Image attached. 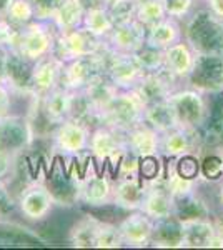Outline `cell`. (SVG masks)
I'll list each match as a JSON object with an SVG mask.
<instances>
[{"label": "cell", "mask_w": 223, "mask_h": 250, "mask_svg": "<svg viewBox=\"0 0 223 250\" xmlns=\"http://www.w3.org/2000/svg\"><path fill=\"white\" fill-rule=\"evenodd\" d=\"M183 39L195 54H223V19L208 7L195 9L183 20Z\"/></svg>", "instance_id": "cell-1"}, {"label": "cell", "mask_w": 223, "mask_h": 250, "mask_svg": "<svg viewBox=\"0 0 223 250\" xmlns=\"http://www.w3.org/2000/svg\"><path fill=\"white\" fill-rule=\"evenodd\" d=\"M70 162L65 164L62 155L54 157L43 177V184L54 197L55 205L60 208H75L80 205L82 172H77L75 159H70Z\"/></svg>", "instance_id": "cell-2"}, {"label": "cell", "mask_w": 223, "mask_h": 250, "mask_svg": "<svg viewBox=\"0 0 223 250\" xmlns=\"http://www.w3.org/2000/svg\"><path fill=\"white\" fill-rule=\"evenodd\" d=\"M145 104L133 88L119 90L112 102L103 108V125L119 132H127L143 122Z\"/></svg>", "instance_id": "cell-3"}, {"label": "cell", "mask_w": 223, "mask_h": 250, "mask_svg": "<svg viewBox=\"0 0 223 250\" xmlns=\"http://www.w3.org/2000/svg\"><path fill=\"white\" fill-rule=\"evenodd\" d=\"M127 150L125 147V134L119 132L108 125H99L92 128L90 142H88V154L95 162L99 170L112 167V177L119 164L122 154Z\"/></svg>", "instance_id": "cell-4"}, {"label": "cell", "mask_w": 223, "mask_h": 250, "mask_svg": "<svg viewBox=\"0 0 223 250\" xmlns=\"http://www.w3.org/2000/svg\"><path fill=\"white\" fill-rule=\"evenodd\" d=\"M37 139L32 120L27 115L7 114L0 117V152L9 155H22Z\"/></svg>", "instance_id": "cell-5"}, {"label": "cell", "mask_w": 223, "mask_h": 250, "mask_svg": "<svg viewBox=\"0 0 223 250\" xmlns=\"http://www.w3.org/2000/svg\"><path fill=\"white\" fill-rule=\"evenodd\" d=\"M57 207L47 185L39 180L28 182L17 192V212L25 222L40 225L50 219Z\"/></svg>", "instance_id": "cell-6"}, {"label": "cell", "mask_w": 223, "mask_h": 250, "mask_svg": "<svg viewBox=\"0 0 223 250\" xmlns=\"http://www.w3.org/2000/svg\"><path fill=\"white\" fill-rule=\"evenodd\" d=\"M168 104L172 107L178 127L197 132L202 127L206 115V99L205 94L195 88H177L168 97Z\"/></svg>", "instance_id": "cell-7"}, {"label": "cell", "mask_w": 223, "mask_h": 250, "mask_svg": "<svg viewBox=\"0 0 223 250\" xmlns=\"http://www.w3.org/2000/svg\"><path fill=\"white\" fill-rule=\"evenodd\" d=\"M92 128L75 119H67L62 124L55 125L52 130V147L63 159H75L88 154Z\"/></svg>", "instance_id": "cell-8"}, {"label": "cell", "mask_w": 223, "mask_h": 250, "mask_svg": "<svg viewBox=\"0 0 223 250\" xmlns=\"http://www.w3.org/2000/svg\"><path fill=\"white\" fill-rule=\"evenodd\" d=\"M57 34L59 32L55 30L52 22L34 20L27 25L20 27L19 42L14 50L20 52L23 57L30 59L32 62H37L42 57L52 54Z\"/></svg>", "instance_id": "cell-9"}, {"label": "cell", "mask_w": 223, "mask_h": 250, "mask_svg": "<svg viewBox=\"0 0 223 250\" xmlns=\"http://www.w3.org/2000/svg\"><path fill=\"white\" fill-rule=\"evenodd\" d=\"M113 177L110 173L99 170L88 154L83 167V177L80 182V205L83 208L103 207L112 204L113 197Z\"/></svg>", "instance_id": "cell-10"}, {"label": "cell", "mask_w": 223, "mask_h": 250, "mask_svg": "<svg viewBox=\"0 0 223 250\" xmlns=\"http://www.w3.org/2000/svg\"><path fill=\"white\" fill-rule=\"evenodd\" d=\"M102 47L103 39L97 37L83 25H80L74 30L57 34L52 55H55L57 59L65 63L79 57H88V55L99 52Z\"/></svg>", "instance_id": "cell-11"}, {"label": "cell", "mask_w": 223, "mask_h": 250, "mask_svg": "<svg viewBox=\"0 0 223 250\" xmlns=\"http://www.w3.org/2000/svg\"><path fill=\"white\" fill-rule=\"evenodd\" d=\"M186 82L206 95L223 90V54H197Z\"/></svg>", "instance_id": "cell-12"}, {"label": "cell", "mask_w": 223, "mask_h": 250, "mask_svg": "<svg viewBox=\"0 0 223 250\" xmlns=\"http://www.w3.org/2000/svg\"><path fill=\"white\" fill-rule=\"evenodd\" d=\"M75 92L67 90L63 87H57L43 97H34L35 115L43 120L50 128L62 124L63 120L72 117V107H74Z\"/></svg>", "instance_id": "cell-13"}, {"label": "cell", "mask_w": 223, "mask_h": 250, "mask_svg": "<svg viewBox=\"0 0 223 250\" xmlns=\"http://www.w3.org/2000/svg\"><path fill=\"white\" fill-rule=\"evenodd\" d=\"M178 82L180 80L173 77L165 68H162L158 72H148V74L142 75V79L133 87V90L140 95V99L143 100L145 105H150V104L167 100L172 95V92L178 88Z\"/></svg>", "instance_id": "cell-14"}, {"label": "cell", "mask_w": 223, "mask_h": 250, "mask_svg": "<svg viewBox=\"0 0 223 250\" xmlns=\"http://www.w3.org/2000/svg\"><path fill=\"white\" fill-rule=\"evenodd\" d=\"M34 63L30 59L23 57L20 52L9 48L7 54V65H5V83L9 85L12 94L34 97L32 90V72Z\"/></svg>", "instance_id": "cell-15"}, {"label": "cell", "mask_w": 223, "mask_h": 250, "mask_svg": "<svg viewBox=\"0 0 223 250\" xmlns=\"http://www.w3.org/2000/svg\"><path fill=\"white\" fill-rule=\"evenodd\" d=\"M206 115L197 130L202 147H217L223 144V90L208 94Z\"/></svg>", "instance_id": "cell-16"}, {"label": "cell", "mask_w": 223, "mask_h": 250, "mask_svg": "<svg viewBox=\"0 0 223 250\" xmlns=\"http://www.w3.org/2000/svg\"><path fill=\"white\" fill-rule=\"evenodd\" d=\"M105 43L119 54H135L147 42V27L137 19L130 22L119 23L113 30L103 39Z\"/></svg>", "instance_id": "cell-17"}, {"label": "cell", "mask_w": 223, "mask_h": 250, "mask_svg": "<svg viewBox=\"0 0 223 250\" xmlns=\"http://www.w3.org/2000/svg\"><path fill=\"white\" fill-rule=\"evenodd\" d=\"M153 224H155V220H152L142 210L127 212L117 222L120 235L127 247H147L150 245Z\"/></svg>", "instance_id": "cell-18"}, {"label": "cell", "mask_w": 223, "mask_h": 250, "mask_svg": "<svg viewBox=\"0 0 223 250\" xmlns=\"http://www.w3.org/2000/svg\"><path fill=\"white\" fill-rule=\"evenodd\" d=\"M48 242L37 227H28L22 222L0 217V247H43Z\"/></svg>", "instance_id": "cell-19"}, {"label": "cell", "mask_w": 223, "mask_h": 250, "mask_svg": "<svg viewBox=\"0 0 223 250\" xmlns=\"http://www.w3.org/2000/svg\"><path fill=\"white\" fill-rule=\"evenodd\" d=\"M145 72L137 62L133 54H119L113 52L110 63L107 68V77L115 83L120 90H128L139 83Z\"/></svg>", "instance_id": "cell-20"}, {"label": "cell", "mask_w": 223, "mask_h": 250, "mask_svg": "<svg viewBox=\"0 0 223 250\" xmlns=\"http://www.w3.org/2000/svg\"><path fill=\"white\" fill-rule=\"evenodd\" d=\"M140 210L147 213L152 220L167 219V217L173 215L175 199H173V195L167 188L163 179L147 184V190H145V197Z\"/></svg>", "instance_id": "cell-21"}, {"label": "cell", "mask_w": 223, "mask_h": 250, "mask_svg": "<svg viewBox=\"0 0 223 250\" xmlns=\"http://www.w3.org/2000/svg\"><path fill=\"white\" fill-rule=\"evenodd\" d=\"M63 62L59 60L55 55H47L34 63L32 72V90L34 97H43L48 92L59 87L60 74H62Z\"/></svg>", "instance_id": "cell-22"}, {"label": "cell", "mask_w": 223, "mask_h": 250, "mask_svg": "<svg viewBox=\"0 0 223 250\" xmlns=\"http://www.w3.org/2000/svg\"><path fill=\"white\" fill-rule=\"evenodd\" d=\"M147 184L139 177H122L113 180L112 204L125 212L140 210L143 202Z\"/></svg>", "instance_id": "cell-23"}, {"label": "cell", "mask_w": 223, "mask_h": 250, "mask_svg": "<svg viewBox=\"0 0 223 250\" xmlns=\"http://www.w3.org/2000/svg\"><path fill=\"white\" fill-rule=\"evenodd\" d=\"M200 147L198 134L193 130L178 127L160 135V155L163 159H177L185 154H192Z\"/></svg>", "instance_id": "cell-24"}, {"label": "cell", "mask_w": 223, "mask_h": 250, "mask_svg": "<svg viewBox=\"0 0 223 250\" xmlns=\"http://www.w3.org/2000/svg\"><path fill=\"white\" fill-rule=\"evenodd\" d=\"M195 50L188 45L185 39L178 40L165 48V70L178 80H186L195 63Z\"/></svg>", "instance_id": "cell-25"}, {"label": "cell", "mask_w": 223, "mask_h": 250, "mask_svg": "<svg viewBox=\"0 0 223 250\" xmlns=\"http://www.w3.org/2000/svg\"><path fill=\"white\" fill-rule=\"evenodd\" d=\"M125 147L137 157L160 154V134L142 122L125 132Z\"/></svg>", "instance_id": "cell-26"}, {"label": "cell", "mask_w": 223, "mask_h": 250, "mask_svg": "<svg viewBox=\"0 0 223 250\" xmlns=\"http://www.w3.org/2000/svg\"><path fill=\"white\" fill-rule=\"evenodd\" d=\"M182 229H183L182 247L188 249H210L215 233L218 230L217 222H213L210 217L182 222Z\"/></svg>", "instance_id": "cell-27"}, {"label": "cell", "mask_w": 223, "mask_h": 250, "mask_svg": "<svg viewBox=\"0 0 223 250\" xmlns=\"http://www.w3.org/2000/svg\"><path fill=\"white\" fill-rule=\"evenodd\" d=\"M182 239H183L182 220L175 215H170L167 219L155 220L150 245L158 249H178L182 247Z\"/></svg>", "instance_id": "cell-28"}, {"label": "cell", "mask_w": 223, "mask_h": 250, "mask_svg": "<svg viewBox=\"0 0 223 250\" xmlns=\"http://www.w3.org/2000/svg\"><path fill=\"white\" fill-rule=\"evenodd\" d=\"M100 219L85 213L83 217L79 220H75L74 224L68 227L67 232V242L72 247L79 249H95V240H97V232H99Z\"/></svg>", "instance_id": "cell-29"}, {"label": "cell", "mask_w": 223, "mask_h": 250, "mask_svg": "<svg viewBox=\"0 0 223 250\" xmlns=\"http://www.w3.org/2000/svg\"><path fill=\"white\" fill-rule=\"evenodd\" d=\"M183 39V27L180 20L165 17L160 22L147 27V42L155 47L167 48Z\"/></svg>", "instance_id": "cell-30"}, {"label": "cell", "mask_w": 223, "mask_h": 250, "mask_svg": "<svg viewBox=\"0 0 223 250\" xmlns=\"http://www.w3.org/2000/svg\"><path fill=\"white\" fill-rule=\"evenodd\" d=\"M143 122L152 127L153 130H157L158 134H167V132L173 130V128H178V122L175 119V114H173L172 107L167 100H162V102L157 104H150V105H145L143 110Z\"/></svg>", "instance_id": "cell-31"}, {"label": "cell", "mask_w": 223, "mask_h": 250, "mask_svg": "<svg viewBox=\"0 0 223 250\" xmlns=\"http://www.w3.org/2000/svg\"><path fill=\"white\" fill-rule=\"evenodd\" d=\"M85 17V7L80 0H63L62 5L57 9V12L52 17V25L59 32L74 30L83 23Z\"/></svg>", "instance_id": "cell-32"}, {"label": "cell", "mask_w": 223, "mask_h": 250, "mask_svg": "<svg viewBox=\"0 0 223 250\" xmlns=\"http://www.w3.org/2000/svg\"><path fill=\"white\" fill-rule=\"evenodd\" d=\"M173 215L178 217L182 222L186 220H197V219H208L210 217V207L195 192L186 193V195L177 197L175 199V210Z\"/></svg>", "instance_id": "cell-33"}, {"label": "cell", "mask_w": 223, "mask_h": 250, "mask_svg": "<svg viewBox=\"0 0 223 250\" xmlns=\"http://www.w3.org/2000/svg\"><path fill=\"white\" fill-rule=\"evenodd\" d=\"M119 90L120 88L117 87L115 83L107 77V75H102V77L93 80L90 85L82 92L88 97V100L92 102V105L95 108H99V110L103 114V108L112 102V99L117 95V92Z\"/></svg>", "instance_id": "cell-34"}, {"label": "cell", "mask_w": 223, "mask_h": 250, "mask_svg": "<svg viewBox=\"0 0 223 250\" xmlns=\"http://www.w3.org/2000/svg\"><path fill=\"white\" fill-rule=\"evenodd\" d=\"M82 25L87 30H90L93 35H97V37H100V39H105L113 30L115 23H113L110 14H108L107 5H103V7H95V9L85 10Z\"/></svg>", "instance_id": "cell-35"}, {"label": "cell", "mask_w": 223, "mask_h": 250, "mask_svg": "<svg viewBox=\"0 0 223 250\" xmlns=\"http://www.w3.org/2000/svg\"><path fill=\"white\" fill-rule=\"evenodd\" d=\"M133 55H135L137 62L140 63L142 70L145 74H148V72H158L165 67V48L155 47L148 42H145L142 48H139Z\"/></svg>", "instance_id": "cell-36"}, {"label": "cell", "mask_w": 223, "mask_h": 250, "mask_svg": "<svg viewBox=\"0 0 223 250\" xmlns=\"http://www.w3.org/2000/svg\"><path fill=\"white\" fill-rule=\"evenodd\" d=\"M165 17H167V12H165L163 0H139L135 19L145 27L153 25Z\"/></svg>", "instance_id": "cell-37"}, {"label": "cell", "mask_w": 223, "mask_h": 250, "mask_svg": "<svg viewBox=\"0 0 223 250\" xmlns=\"http://www.w3.org/2000/svg\"><path fill=\"white\" fill-rule=\"evenodd\" d=\"M165 159L160 154L157 155H147L140 157L139 160V179L143 180L145 184L157 182L163 179L165 173Z\"/></svg>", "instance_id": "cell-38"}, {"label": "cell", "mask_w": 223, "mask_h": 250, "mask_svg": "<svg viewBox=\"0 0 223 250\" xmlns=\"http://www.w3.org/2000/svg\"><path fill=\"white\" fill-rule=\"evenodd\" d=\"M120 247H125V244L120 235L119 225L113 224V222L100 220L97 240H95V249H120Z\"/></svg>", "instance_id": "cell-39"}, {"label": "cell", "mask_w": 223, "mask_h": 250, "mask_svg": "<svg viewBox=\"0 0 223 250\" xmlns=\"http://www.w3.org/2000/svg\"><path fill=\"white\" fill-rule=\"evenodd\" d=\"M170 160H172L173 170H175L180 177L188 179V180H200L202 162H200V157H198L195 152L177 157V159H170Z\"/></svg>", "instance_id": "cell-40"}, {"label": "cell", "mask_w": 223, "mask_h": 250, "mask_svg": "<svg viewBox=\"0 0 223 250\" xmlns=\"http://www.w3.org/2000/svg\"><path fill=\"white\" fill-rule=\"evenodd\" d=\"M3 17L7 20H10L14 25H19V27H23V25H27V23L34 22V20H37L35 19L34 7H32V3L28 2V0H14Z\"/></svg>", "instance_id": "cell-41"}, {"label": "cell", "mask_w": 223, "mask_h": 250, "mask_svg": "<svg viewBox=\"0 0 223 250\" xmlns=\"http://www.w3.org/2000/svg\"><path fill=\"white\" fill-rule=\"evenodd\" d=\"M137 7H139V0H112L110 3H107V10L115 25L135 19Z\"/></svg>", "instance_id": "cell-42"}, {"label": "cell", "mask_w": 223, "mask_h": 250, "mask_svg": "<svg viewBox=\"0 0 223 250\" xmlns=\"http://www.w3.org/2000/svg\"><path fill=\"white\" fill-rule=\"evenodd\" d=\"M202 177L206 182H220L223 179V155L218 152H208L200 157Z\"/></svg>", "instance_id": "cell-43"}, {"label": "cell", "mask_w": 223, "mask_h": 250, "mask_svg": "<svg viewBox=\"0 0 223 250\" xmlns=\"http://www.w3.org/2000/svg\"><path fill=\"white\" fill-rule=\"evenodd\" d=\"M167 17L175 20H185L195 10V0H163Z\"/></svg>", "instance_id": "cell-44"}, {"label": "cell", "mask_w": 223, "mask_h": 250, "mask_svg": "<svg viewBox=\"0 0 223 250\" xmlns=\"http://www.w3.org/2000/svg\"><path fill=\"white\" fill-rule=\"evenodd\" d=\"M17 212V195L12 192L10 182L0 180V217H7Z\"/></svg>", "instance_id": "cell-45"}, {"label": "cell", "mask_w": 223, "mask_h": 250, "mask_svg": "<svg viewBox=\"0 0 223 250\" xmlns=\"http://www.w3.org/2000/svg\"><path fill=\"white\" fill-rule=\"evenodd\" d=\"M35 10V19L43 20V22H50L54 14L57 12L63 0H28Z\"/></svg>", "instance_id": "cell-46"}, {"label": "cell", "mask_w": 223, "mask_h": 250, "mask_svg": "<svg viewBox=\"0 0 223 250\" xmlns=\"http://www.w3.org/2000/svg\"><path fill=\"white\" fill-rule=\"evenodd\" d=\"M19 157L0 152V180H3V182H12V179H14L15 173H17Z\"/></svg>", "instance_id": "cell-47"}, {"label": "cell", "mask_w": 223, "mask_h": 250, "mask_svg": "<svg viewBox=\"0 0 223 250\" xmlns=\"http://www.w3.org/2000/svg\"><path fill=\"white\" fill-rule=\"evenodd\" d=\"M7 54L9 48L0 45V82L5 83V65H7ZM7 85V83H5Z\"/></svg>", "instance_id": "cell-48"}, {"label": "cell", "mask_w": 223, "mask_h": 250, "mask_svg": "<svg viewBox=\"0 0 223 250\" xmlns=\"http://www.w3.org/2000/svg\"><path fill=\"white\" fill-rule=\"evenodd\" d=\"M206 7H208L217 17L223 19V0H206Z\"/></svg>", "instance_id": "cell-49"}, {"label": "cell", "mask_w": 223, "mask_h": 250, "mask_svg": "<svg viewBox=\"0 0 223 250\" xmlns=\"http://www.w3.org/2000/svg\"><path fill=\"white\" fill-rule=\"evenodd\" d=\"M12 2H14V0H0V17H3V15L7 14Z\"/></svg>", "instance_id": "cell-50"}, {"label": "cell", "mask_w": 223, "mask_h": 250, "mask_svg": "<svg viewBox=\"0 0 223 250\" xmlns=\"http://www.w3.org/2000/svg\"><path fill=\"white\" fill-rule=\"evenodd\" d=\"M220 204H222V207H223V184H222V187H220Z\"/></svg>", "instance_id": "cell-51"}, {"label": "cell", "mask_w": 223, "mask_h": 250, "mask_svg": "<svg viewBox=\"0 0 223 250\" xmlns=\"http://www.w3.org/2000/svg\"><path fill=\"white\" fill-rule=\"evenodd\" d=\"M103 2H105V5H107V3H110V2H112V0H103Z\"/></svg>", "instance_id": "cell-52"}]
</instances>
